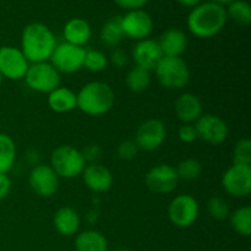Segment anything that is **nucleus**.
<instances>
[{"label":"nucleus","mask_w":251,"mask_h":251,"mask_svg":"<svg viewBox=\"0 0 251 251\" xmlns=\"http://www.w3.org/2000/svg\"><path fill=\"white\" fill-rule=\"evenodd\" d=\"M227 20V11L223 5L212 1H202L191 9L186 25L193 36L207 39L217 36L225 28Z\"/></svg>","instance_id":"f257e3e1"},{"label":"nucleus","mask_w":251,"mask_h":251,"mask_svg":"<svg viewBox=\"0 0 251 251\" xmlns=\"http://www.w3.org/2000/svg\"><path fill=\"white\" fill-rule=\"evenodd\" d=\"M56 42L53 31L42 22L27 25L21 34V51L29 64L49 61Z\"/></svg>","instance_id":"f03ea898"},{"label":"nucleus","mask_w":251,"mask_h":251,"mask_svg":"<svg viewBox=\"0 0 251 251\" xmlns=\"http://www.w3.org/2000/svg\"><path fill=\"white\" fill-rule=\"evenodd\" d=\"M77 108L90 117L104 115L114 107L115 93L108 83L92 81L86 83L76 93Z\"/></svg>","instance_id":"7ed1b4c3"},{"label":"nucleus","mask_w":251,"mask_h":251,"mask_svg":"<svg viewBox=\"0 0 251 251\" xmlns=\"http://www.w3.org/2000/svg\"><path fill=\"white\" fill-rule=\"evenodd\" d=\"M153 71L159 85L167 90H181L190 82V69L180 56H163Z\"/></svg>","instance_id":"20e7f679"},{"label":"nucleus","mask_w":251,"mask_h":251,"mask_svg":"<svg viewBox=\"0 0 251 251\" xmlns=\"http://www.w3.org/2000/svg\"><path fill=\"white\" fill-rule=\"evenodd\" d=\"M49 166L59 178L74 179L82 174L87 163L80 150L71 145H61L51 152Z\"/></svg>","instance_id":"39448f33"},{"label":"nucleus","mask_w":251,"mask_h":251,"mask_svg":"<svg viewBox=\"0 0 251 251\" xmlns=\"http://www.w3.org/2000/svg\"><path fill=\"white\" fill-rule=\"evenodd\" d=\"M25 81L32 91L38 93H50L60 86L61 76L49 61L29 64Z\"/></svg>","instance_id":"423d86ee"},{"label":"nucleus","mask_w":251,"mask_h":251,"mask_svg":"<svg viewBox=\"0 0 251 251\" xmlns=\"http://www.w3.org/2000/svg\"><path fill=\"white\" fill-rule=\"evenodd\" d=\"M85 54L86 49L83 47L63 42L56 44L49 63L59 74H75L83 68Z\"/></svg>","instance_id":"0eeeda50"},{"label":"nucleus","mask_w":251,"mask_h":251,"mask_svg":"<svg viewBox=\"0 0 251 251\" xmlns=\"http://www.w3.org/2000/svg\"><path fill=\"white\" fill-rule=\"evenodd\" d=\"M200 213L198 200L189 194L176 196L168 206V218L176 227L189 228L196 222Z\"/></svg>","instance_id":"6e6552de"},{"label":"nucleus","mask_w":251,"mask_h":251,"mask_svg":"<svg viewBox=\"0 0 251 251\" xmlns=\"http://www.w3.org/2000/svg\"><path fill=\"white\" fill-rule=\"evenodd\" d=\"M222 188L233 198H247L251 191V166L232 164L223 173Z\"/></svg>","instance_id":"1a4fd4ad"},{"label":"nucleus","mask_w":251,"mask_h":251,"mask_svg":"<svg viewBox=\"0 0 251 251\" xmlns=\"http://www.w3.org/2000/svg\"><path fill=\"white\" fill-rule=\"evenodd\" d=\"M120 26L124 37L139 42L149 38L153 31V20L145 10H131L120 17Z\"/></svg>","instance_id":"9d476101"},{"label":"nucleus","mask_w":251,"mask_h":251,"mask_svg":"<svg viewBox=\"0 0 251 251\" xmlns=\"http://www.w3.org/2000/svg\"><path fill=\"white\" fill-rule=\"evenodd\" d=\"M194 125L198 132V139L212 146L222 145L229 134L227 123L215 114H202Z\"/></svg>","instance_id":"9b49d317"},{"label":"nucleus","mask_w":251,"mask_h":251,"mask_svg":"<svg viewBox=\"0 0 251 251\" xmlns=\"http://www.w3.org/2000/svg\"><path fill=\"white\" fill-rule=\"evenodd\" d=\"M28 184L36 195L41 198H51L58 191L60 178L49 164L38 163L29 172Z\"/></svg>","instance_id":"f8f14e48"},{"label":"nucleus","mask_w":251,"mask_h":251,"mask_svg":"<svg viewBox=\"0 0 251 251\" xmlns=\"http://www.w3.org/2000/svg\"><path fill=\"white\" fill-rule=\"evenodd\" d=\"M29 63L21 49L12 46L0 47V73L7 80H21L28 70Z\"/></svg>","instance_id":"ddd939ff"},{"label":"nucleus","mask_w":251,"mask_h":251,"mask_svg":"<svg viewBox=\"0 0 251 251\" xmlns=\"http://www.w3.org/2000/svg\"><path fill=\"white\" fill-rule=\"evenodd\" d=\"M166 124L159 119H149L142 123L136 130L134 141L139 150L150 152L159 149L166 141Z\"/></svg>","instance_id":"4468645a"},{"label":"nucleus","mask_w":251,"mask_h":251,"mask_svg":"<svg viewBox=\"0 0 251 251\" xmlns=\"http://www.w3.org/2000/svg\"><path fill=\"white\" fill-rule=\"evenodd\" d=\"M179 176L176 168L169 164H158L147 172L145 184L156 194H169L176 190L179 183Z\"/></svg>","instance_id":"2eb2a0df"},{"label":"nucleus","mask_w":251,"mask_h":251,"mask_svg":"<svg viewBox=\"0 0 251 251\" xmlns=\"http://www.w3.org/2000/svg\"><path fill=\"white\" fill-rule=\"evenodd\" d=\"M131 54L135 65L150 71H153L159 60L163 58L158 42L150 38L136 42V44L132 47Z\"/></svg>","instance_id":"dca6fc26"},{"label":"nucleus","mask_w":251,"mask_h":251,"mask_svg":"<svg viewBox=\"0 0 251 251\" xmlns=\"http://www.w3.org/2000/svg\"><path fill=\"white\" fill-rule=\"evenodd\" d=\"M82 179L87 189L96 194H102L109 190L113 185V174L105 166L100 163H91L82 172Z\"/></svg>","instance_id":"f3484780"},{"label":"nucleus","mask_w":251,"mask_h":251,"mask_svg":"<svg viewBox=\"0 0 251 251\" xmlns=\"http://www.w3.org/2000/svg\"><path fill=\"white\" fill-rule=\"evenodd\" d=\"M174 112L183 124H195L202 115V102L194 93L185 92L176 98L174 103Z\"/></svg>","instance_id":"a211bd4d"},{"label":"nucleus","mask_w":251,"mask_h":251,"mask_svg":"<svg viewBox=\"0 0 251 251\" xmlns=\"http://www.w3.org/2000/svg\"><path fill=\"white\" fill-rule=\"evenodd\" d=\"M157 42L163 56H180L188 47L186 34L176 27L166 29Z\"/></svg>","instance_id":"6ab92c4d"},{"label":"nucleus","mask_w":251,"mask_h":251,"mask_svg":"<svg viewBox=\"0 0 251 251\" xmlns=\"http://www.w3.org/2000/svg\"><path fill=\"white\" fill-rule=\"evenodd\" d=\"M63 36L66 43L83 47L90 42L92 29L86 20L81 19V17H74L64 25Z\"/></svg>","instance_id":"aec40b11"},{"label":"nucleus","mask_w":251,"mask_h":251,"mask_svg":"<svg viewBox=\"0 0 251 251\" xmlns=\"http://www.w3.org/2000/svg\"><path fill=\"white\" fill-rule=\"evenodd\" d=\"M53 223L59 234L73 237L80 229V215L73 207H61L54 215Z\"/></svg>","instance_id":"412c9836"},{"label":"nucleus","mask_w":251,"mask_h":251,"mask_svg":"<svg viewBox=\"0 0 251 251\" xmlns=\"http://www.w3.org/2000/svg\"><path fill=\"white\" fill-rule=\"evenodd\" d=\"M48 105L55 113H69L77 108L76 93L64 86H59L48 93Z\"/></svg>","instance_id":"4be33fe9"},{"label":"nucleus","mask_w":251,"mask_h":251,"mask_svg":"<svg viewBox=\"0 0 251 251\" xmlns=\"http://www.w3.org/2000/svg\"><path fill=\"white\" fill-rule=\"evenodd\" d=\"M75 249L76 251H108V242L98 230H83L76 237Z\"/></svg>","instance_id":"5701e85b"},{"label":"nucleus","mask_w":251,"mask_h":251,"mask_svg":"<svg viewBox=\"0 0 251 251\" xmlns=\"http://www.w3.org/2000/svg\"><path fill=\"white\" fill-rule=\"evenodd\" d=\"M16 162V145L6 134H0V173L7 174Z\"/></svg>","instance_id":"b1692460"},{"label":"nucleus","mask_w":251,"mask_h":251,"mask_svg":"<svg viewBox=\"0 0 251 251\" xmlns=\"http://www.w3.org/2000/svg\"><path fill=\"white\" fill-rule=\"evenodd\" d=\"M152 81V71L135 65L126 75V86L131 92L141 93L150 87Z\"/></svg>","instance_id":"393cba45"},{"label":"nucleus","mask_w":251,"mask_h":251,"mask_svg":"<svg viewBox=\"0 0 251 251\" xmlns=\"http://www.w3.org/2000/svg\"><path fill=\"white\" fill-rule=\"evenodd\" d=\"M100 41L103 44L112 48H117L120 42L124 38V33L120 26V17H113L108 20L100 28Z\"/></svg>","instance_id":"a878e982"},{"label":"nucleus","mask_w":251,"mask_h":251,"mask_svg":"<svg viewBox=\"0 0 251 251\" xmlns=\"http://www.w3.org/2000/svg\"><path fill=\"white\" fill-rule=\"evenodd\" d=\"M230 227L235 233L242 237H249L251 234V207L243 206L237 208L229 215Z\"/></svg>","instance_id":"bb28decb"},{"label":"nucleus","mask_w":251,"mask_h":251,"mask_svg":"<svg viewBox=\"0 0 251 251\" xmlns=\"http://www.w3.org/2000/svg\"><path fill=\"white\" fill-rule=\"evenodd\" d=\"M227 17L238 26L247 27L251 22V6L247 0H233L228 4Z\"/></svg>","instance_id":"cd10ccee"},{"label":"nucleus","mask_w":251,"mask_h":251,"mask_svg":"<svg viewBox=\"0 0 251 251\" xmlns=\"http://www.w3.org/2000/svg\"><path fill=\"white\" fill-rule=\"evenodd\" d=\"M109 64L108 56L103 51L97 49H90L86 50L85 60H83V68L91 73H100L105 70Z\"/></svg>","instance_id":"c85d7f7f"},{"label":"nucleus","mask_w":251,"mask_h":251,"mask_svg":"<svg viewBox=\"0 0 251 251\" xmlns=\"http://www.w3.org/2000/svg\"><path fill=\"white\" fill-rule=\"evenodd\" d=\"M179 179L195 180L202 173V164L195 158H186L181 161L176 168Z\"/></svg>","instance_id":"c756f323"},{"label":"nucleus","mask_w":251,"mask_h":251,"mask_svg":"<svg viewBox=\"0 0 251 251\" xmlns=\"http://www.w3.org/2000/svg\"><path fill=\"white\" fill-rule=\"evenodd\" d=\"M206 208H207L208 215L218 221L226 220L230 215L229 205H228V202L225 199L220 198V196H213V198H211L207 201Z\"/></svg>","instance_id":"7c9ffc66"},{"label":"nucleus","mask_w":251,"mask_h":251,"mask_svg":"<svg viewBox=\"0 0 251 251\" xmlns=\"http://www.w3.org/2000/svg\"><path fill=\"white\" fill-rule=\"evenodd\" d=\"M233 164L251 166V141L249 139H240L233 150Z\"/></svg>","instance_id":"2f4dec72"},{"label":"nucleus","mask_w":251,"mask_h":251,"mask_svg":"<svg viewBox=\"0 0 251 251\" xmlns=\"http://www.w3.org/2000/svg\"><path fill=\"white\" fill-rule=\"evenodd\" d=\"M139 147L135 144L134 140H125L120 142L117 149V156L123 161H131L139 153Z\"/></svg>","instance_id":"473e14b6"},{"label":"nucleus","mask_w":251,"mask_h":251,"mask_svg":"<svg viewBox=\"0 0 251 251\" xmlns=\"http://www.w3.org/2000/svg\"><path fill=\"white\" fill-rule=\"evenodd\" d=\"M178 137L184 144H193L198 140V132H196L194 124H183L178 130Z\"/></svg>","instance_id":"72a5a7b5"},{"label":"nucleus","mask_w":251,"mask_h":251,"mask_svg":"<svg viewBox=\"0 0 251 251\" xmlns=\"http://www.w3.org/2000/svg\"><path fill=\"white\" fill-rule=\"evenodd\" d=\"M109 63L112 65H114L115 68L122 69L124 66L127 65L129 63V55H127L126 51L122 48H115L114 50L110 54V58H108Z\"/></svg>","instance_id":"f704fd0d"},{"label":"nucleus","mask_w":251,"mask_h":251,"mask_svg":"<svg viewBox=\"0 0 251 251\" xmlns=\"http://www.w3.org/2000/svg\"><path fill=\"white\" fill-rule=\"evenodd\" d=\"M82 152V156L85 158L86 163L90 162L91 163H97V159L100 157V153H102V150H100V146L97 145H88Z\"/></svg>","instance_id":"c9c22d12"},{"label":"nucleus","mask_w":251,"mask_h":251,"mask_svg":"<svg viewBox=\"0 0 251 251\" xmlns=\"http://www.w3.org/2000/svg\"><path fill=\"white\" fill-rule=\"evenodd\" d=\"M114 1L122 9L126 10V11H131V10L142 9L149 0H114Z\"/></svg>","instance_id":"e433bc0d"},{"label":"nucleus","mask_w":251,"mask_h":251,"mask_svg":"<svg viewBox=\"0 0 251 251\" xmlns=\"http://www.w3.org/2000/svg\"><path fill=\"white\" fill-rule=\"evenodd\" d=\"M11 179L7 174L0 173V200L6 198L11 190Z\"/></svg>","instance_id":"4c0bfd02"},{"label":"nucleus","mask_w":251,"mask_h":251,"mask_svg":"<svg viewBox=\"0 0 251 251\" xmlns=\"http://www.w3.org/2000/svg\"><path fill=\"white\" fill-rule=\"evenodd\" d=\"M176 1H178L179 4L184 5V6L191 7V9H193V7L198 6L199 4H201L202 0H176Z\"/></svg>","instance_id":"58836bf2"},{"label":"nucleus","mask_w":251,"mask_h":251,"mask_svg":"<svg viewBox=\"0 0 251 251\" xmlns=\"http://www.w3.org/2000/svg\"><path fill=\"white\" fill-rule=\"evenodd\" d=\"M210 1H212V2H216V4L223 5V6H225V5H228V4H230V2H232L233 0H210Z\"/></svg>","instance_id":"ea45409f"},{"label":"nucleus","mask_w":251,"mask_h":251,"mask_svg":"<svg viewBox=\"0 0 251 251\" xmlns=\"http://www.w3.org/2000/svg\"><path fill=\"white\" fill-rule=\"evenodd\" d=\"M114 251H130V250L126 249V248H118V249H115Z\"/></svg>","instance_id":"a19ab883"},{"label":"nucleus","mask_w":251,"mask_h":251,"mask_svg":"<svg viewBox=\"0 0 251 251\" xmlns=\"http://www.w3.org/2000/svg\"><path fill=\"white\" fill-rule=\"evenodd\" d=\"M2 80H4V77H2L1 73H0V85H1V83H2Z\"/></svg>","instance_id":"79ce46f5"},{"label":"nucleus","mask_w":251,"mask_h":251,"mask_svg":"<svg viewBox=\"0 0 251 251\" xmlns=\"http://www.w3.org/2000/svg\"><path fill=\"white\" fill-rule=\"evenodd\" d=\"M0 1H1V0H0Z\"/></svg>","instance_id":"37998d69"}]
</instances>
